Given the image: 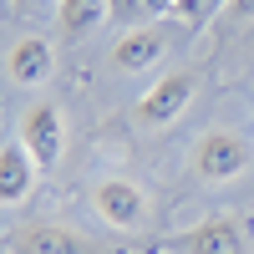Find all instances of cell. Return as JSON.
<instances>
[{"instance_id":"4fadbf2b","label":"cell","mask_w":254,"mask_h":254,"mask_svg":"<svg viewBox=\"0 0 254 254\" xmlns=\"http://www.w3.org/2000/svg\"><path fill=\"white\" fill-rule=\"evenodd\" d=\"M15 10H46V5H61V0H10Z\"/></svg>"},{"instance_id":"8992f818","label":"cell","mask_w":254,"mask_h":254,"mask_svg":"<svg viewBox=\"0 0 254 254\" xmlns=\"http://www.w3.org/2000/svg\"><path fill=\"white\" fill-rule=\"evenodd\" d=\"M5 254H107V249L61 224H20L5 234Z\"/></svg>"},{"instance_id":"277c9868","label":"cell","mask_w":254,"mask_h":254,"mask_svg":"<svg viewBox=\"0 0 254 254\" xmlns=\"http://www.w3.org/2000/svg\"><path fill=\"white\" fill-rule=\"evenodd\" d=\"M193 92H198V71H168V76H158V87H147L132 102V122L142 127V132L168 127L173 117H183V107L193 102Z\"/></svg>"},{"instance_id":"30bf717a","label":"cell","mask_w":254,"mask_h":254,"mask_svg":"<svg viewBox=\"0 0 254 254\" xmlns=\"http://www.w3.org/2000/svg\"><path fill=\"white\" fill-rule=\"evenodd\" d=\"M102 20H112L107 15V0H61L56 5V31L76 41V36H92Z\"/></svg>"},{"instance_id":"ba28073f","label":"cell","mask_w":254,"mask_h":254,"mask_svg":"<svg viewBox=\"0 0 254 254\" xmlns=\"http://www.w3.org/2000/svg\"><path fill=\"white\" fill-rule=\"evenodd\" d=\"M56 71V51H51V41L46 36H20L15 46L5 51V76L15 81V87H46Z\"/></svg>"},{"instance_id":"7a4b0ae2","label":"cell","mask_w":254,"mask_h":254,"mask_svg":"<svg viewBox=\"0 0 254 254\" xmlns=\"http://www.w3.org/2000/svg\"><path fill=\"white\" fill-rule=\"evenodd\" d=\"M254 147L244 132H229V127H208L193 142V178L198 183H234L249 173Z\"/></svg>"},{"instance_id":"5b68a950","label":"cell","mask_w":254,"mask_h":254,"mask_svg":"<svg viewBox=\"0 0 254 254\" xmlns=\"http://www.w3.org/2000/svg\"><path fill=\"white\" fill-rule=\"evenodd\" d=\"M92 208L102 214V224H112V229H122V234H132V229H142L147 224V214H153V203H147V193L132 183V178H102L97 188H92Z\"/></svg>"},{"instance_id":"5bb4252c","label":"cell","mask_w":254,"mask_h":254,"mask_svg":"<svg viewBox=\"0 0 254 254\" xmlns=\"http://www.w3.org/2000/svg\"><path fill=\"white\" fill-rule=\"evenodd\" d=\"M229 10L244 15V20H254V0H229Z\"/></svg>"},{"instance_id":"8fae6325","label":"cell","mask_w":254,"mask_h":254,"mask_svg":"<svg viewBox=\"0 0 254 254\" xmlns=\"http://www.w3.org/2000/svg\"><path fill=\"white\" fill-rule=\"evenodd\" d=\"M107 15L122 31H142V26H158L163 15H173V0H107Z\"/></svg>"},{"instance_id":"9c48e42d","label":"cell","mask_w":254,"mask_h":254,"mask_svg":"<svg viewBox=\"0 0 254 254\" xmlns=\"http://www.w3.org/2000/svg\"><path fill=\"white\" fill-rule=\"evenodd\" d=\"M36 158L20 147V137L10 142H0V208H15V203H26L31 198V188H36Z\"/></svg>"},{"instance_id":"52a82bcc","label":"cell","mask_w":254,"mask_h":254,"mask_svg":"<svg viewBox=\"0 0 254 254\" xmlns=\"http://www.w3.org/2000/svg\"><path fill=\"white\" fill-rule=\"evenodd\" d=\"M173 51V36H168V26H142V31H122L117 46H112V66L117 71H147L158 66V61Z\"/></svg>"},{"instance_id":"3957f363","label":"cell","mask_w":254,"mask_h":254,"mask_svg":"<svg viewBox=\"0 0 254 254\" xmlns=\"http://www.w3.org/2000/svg\"><path fill=\"white\" fill-rule=\"evenodd\" d=\"M15 137L36 158L41 173H51L61 163V153H66V117H61L56 102H31V107L20 112V122H15Z\"/></svg>"},{"instance_id":"7c38bea8","label":"cell","mask_w":254,"mask_h":254,"mask_svg":"<svg viewBox=\"0 0 254 254\" xmlns=\"http://www.w3.org/2000/svg\"><path fill=\"white\" fill-rule=\"evenodd\" d=\"M219 10H229V0H173V20L183 31H203Z\"/></svg>"},{"instance_id":"6da1fadb","label":"cell","mask_w":254,"mask_h":254,"mask_svg":"<svg viewBox=\"0 0 254 254\" xmlns=\"http://www.w3.org/2000/svg\"><path fill=\"white\" fill-rule=\"evenodd\" d=\"M153 254H254V219L239 214V208H224V214L203 219L193 229L158 239Z\"/></svg>"}]
</instances>
